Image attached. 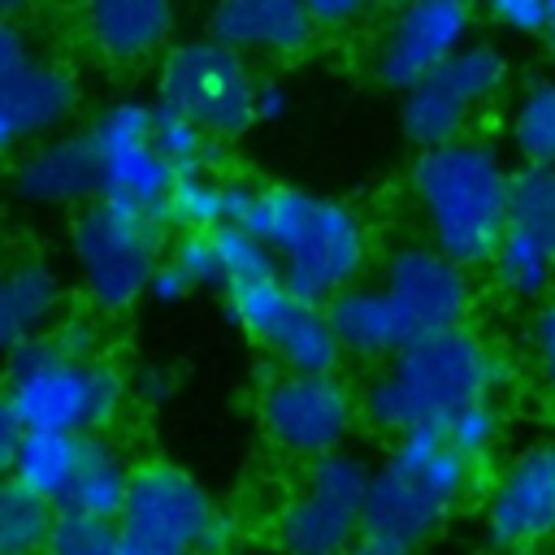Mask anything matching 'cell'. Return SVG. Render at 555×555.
<instances>
[{"label":"cell","instance_id":"cell-41","mask_svg":"<svg viewBox=\"0 0 555 555\" xmlns=\"http://www.w3.org/2000/svg\"><path fill=\"white\" fill-rule=\"evenodd\" d=\"M17 438H22V421H17V412H13V403H9V395L0 386V473H9V460L17 451Z\"/></svg>","mask_w":555,"mask_h":555},{"label":"cell","instance_id":"cell-7","mask_svg":"<svg viewBox=\"0 0 555 555\" xmlns=\"http://www.w3.org/2000/svg\"><path fill=\"white\" fill-rule=\"evenodd\" d=\"M256 74L243 52L212 35L173 43L156 69V100L204 126L217 143L243 139L256 126Z\"/></svg>","mask_w":555,"mask_h":555},{"label":"cell","instance_id":"cell-39","mask_svg":"<svg viewBox=\"0 0 555 555\" xmlns=\"http://www.w3.org/2000/svg\"><path fill=\"white\" fill-rule=\"evenodd\" d=\"M191 295V282L178 273V264L165 256L160 264H156V273H152V282H147V299H156V304H178V299H186Z\"/></svg>","mask_w":555,"mask_h":555},{"label":"cell","instance_id":"cell-1","mask_svg":"<svg viewBox=\"0 0 555 555\" xmlns=\"http://www.w3.org/2000/svg\"><path fill=\"white\" fill-rule=\"evenodd\" d=\"M507 382L503 356L468 325L416 334L395 347L360 382V425L395 438L416 425H438L473 399L494 395Z\"/></svg>","mask_w":555,"mask_h":555},{"label":"cell","instance_id":"cell-8","mask_svg":"<svg viewBox=\"0 0 555 555\" xmlns=\"http://www.w3.org/2000/svg\"><path fill=\"white\" fill-rule=\"evenodd\" d=\"M221 295H225L230 321L251 343H260L273 369H286V373H338L343 369V347L330 330L325 304L295 295L282 282V273L234 282Z\"/></svg>","mask_w":555,"mask_h":555},{"label":"cell","instance_id":"cell-3","mask_svg":"<svg viewBox=\"0 0 555 555\" xmlns=\"http://www.w3.org/2000/svg\"><path fill=\"white\" fill-rule=\"evenodd\" d=\"M243 225L264 238L282 282L312 304H325L364 273L369 230L360 212L334 195L308 186H260Z\"/></svg>","mask_w":555,"mask_h":555},{"label":"cell","instance_id":"cell-10","mask_svg":"<svg viewBox=\"0 0 555 555\" xmlns=\"http://www.w3.org/2000/svg\"><path fill=\"white\" fill-rule=\"evenodd\" d=\"M373 464L347 447L304 464L299 490L273 512V542L286 555H338L364 525Z\"/></svg>","mask_w":555,"mask_h":555},{"label":"cell","instance_id":"cell-40","mask_svg":"<svg viewBox=\"0 0 555 555\" xmlns=\"http://www.w3.org/2000/svg\"><path fill=\"white\" fill-rule=\"evenodd\" d=\"M338 555H416V546H408L399 538H386V533H373V529H360Z\"/></svg>","mask_w":555,"mask_h":555},{"label":"cell","instance_id":"cell-5","mask_svg":"<svg viewBox=\"0 0 555 555\" xmlns=\"http://www.w3.org/2000/svg\"><path fill=\"white\" fill-rule=\"evenodd\" d=\"M4 395L22 429L104 434L130 399V377L113 360L69 356L52 330H39L4 356Z\"/></svg>","mask_w":555,"mask_h":555},{"label":"cell","instance_id":"cell-34","mask_svg":"<svg viewBox=\"0 0 555 555\" xmlns=\"http://www.w3.org/2000/svg\"><path fill=\"white\" fill-rule=\"evenodd\" d=\"M486 17L503 30V35H520V39H542L546 26V0H481Z\"/></svg>","mask_w":555,"mask_h":555},{"label":"cell","instance_id":"cell-14","mask_svg":"<svg viewBox=\"0 0 555 555\" xmlns=\"http://www.w3.org/2000/svg\"><path fill=\"white\" fill-rule=\"evenodd\" d=\"M87 130H91L95 160H100V195L95 199L139 212V217L169 221L165 208H169L173 169L156 152V139H152V104L134 100V95L113 100Z\"/></svg>","mask_w":555,"mask_h":555},{"label":"cell","instance_id":"cell-46","mask_svg":"<svg viewBox=\"0 0 555 555\" xmlns=\"http://www.w3.org/2000/svg\"><path fill=\"white\" fill-rule=\"evenodd\" d=\"M35 0H0V17H22Z\"/></svg>","mask_w":555,"mask_h":555},{"label":"cell","instance_id":"cell-6","mask_svg":"<svg viewBox=\"0 0 555 555\" xmlns=\"http://www.w3.org/2000/svg\"><path fill=\"white\" fill-rule=\"evenodd\" d=\"M169 247V221L139 217L91 199L69 225V251L82 295L95 312H126L147 295V282Z\"/></svg>","mask_w":555,"mask_h":555},{"label":"cell","instance_id":"cell-2","mask_svg":"<svg viewBox=\"0 0 555 555\" xmlns=\"http://www.w3.org/2000/svg\"><path fill=\"white\" fill-rule=\"evenodd\" d=\"M408 186L421 208L425 234L438 251L468 269L490 260L507 217L512 186V165L494 143L455 134L447 143L416 147Z\"/></svg>","mask_w":555,"mask_h":555},{"label":"cell","instance_id":"cell-29","mask_svg":"<svg viewBox=\"0 0 555 555\" xmlns=\"http://www.w3.org/2000/svg\"><path fill=\"white\" fill-rule=\"evenodd\" d=\"M152 139H156V152L169 160L173 173L212 169V160H217V139L160 100H152Z\"/></svg>","mask_w":555,"mask_h":555},{"label":"cell","instance_id":"cell-44","mask_svg":"<svg viewBox=\"0 0 555 555\" xmlns=\"http://www.w3.org/2000/svg\"><path fill=\"white\" fill-rule=\"evenodd\" d=\"M230 555H286V551H282V546L269 538V542H247V546H234Z\"/></svg>","mask_w":555,"mask_h":555},{"label":"cell","instance_id":"cell-32","mask_svg":"<svg viewBox=\"0 0 555 555\" xmlns=\"http://www.w3.org/2000/svg\"><path fill=\"white\" fill-rule=\"evenodd\" d=\"M165 256L178 264V273L191 282V291H221V256L212 230H178V238L165 247Z\"/></svg>","mask_w":555,"mask_h":555},{"label":"cell","instance_id":"cell-31","mask_svg":"<svg viewBox=\"0 0 555 555\" xmlns=\"http://www.w3.org/2000/svg\"><path fill=\"white\" fill-rule=\"evenodd\" d=\"M117 538H121L117 520L87 516V512H74V507H56L48 542H43L39 555H113Z\"/></svg>","mask_w":555,"mask_h":555},{"label":"cell","instance_id":"cell-16","mask_svg":"<svg viewBox=\"0 0 555 555\" xmlns=\"http://www.w3.org/2000/svg\"><path fill=\"white\" fill-rule=\"evenodd\" d=\"M481 525L503 555H525L555 538V442H529L494 473Z\"/></svg>","mask_w":555,"mask_h":555},{"label":"cell","instance_id":"cell-28","mask_svg":"<svg viewBox=\"0 0 555 555\" xmlns=\"http://www.w3.org/2000/svg\"><path fill=\"white\" fill-rule=\"evenodd\" d=\"M169 225L178 230H217L225 225V178L212 169H182L169 186Z\"/></svg>","mask_w":555,"mask_h":555},{"label":"cell","instance_id":"cell-15","mask_svg":"<svg viewBox=\"0 0 555 555\" xmlns=\"http://www.w3.org/2000/svg\"><path fill=\"white\" fill-rule=\"evenodd\" d=\"M382 291H386L390 308L399 312V325H403L408 338L451 330V325H468L473 299H477L468 264L451 260L429 238L425 243H403L386 256Z\"/></svg>","mask_w":555,"mask_h":555},{"label":"cell","instance_id":"cell-22","mask_svg":"<svg viewBox=\"0 0 555 555\" xmlns=\"http://www.w3.org/2000/svg\"><path fill=\"white\" fill-rule=\"evenodd\" d=\"M325 317H330V330L343 347V360L382 364L395 347L408 343V334L399 325V312L390 308L382 282L377 286H369V282L343 286L338 295L325 299Z\"/></svg>","mask_w":555,"mask_h":555},{"label":"cell","instance_id":"cell-20","mask_svg":"<svg viewBox=\"0 0 555 555\" xmlns=\"http://www.w3.org/2000/svg\"><path fill=\"white\" fill-rule=\"evenodd\" d=\"M74 108H78V78L56 61L35 56L22 82L0 100V160L35 139L65 130Z\"/></svg>","mask_w":555,"mask_h":555},{"label":"cell","instance_id":"cell-27","mask_svg":"<svg viewBox=\"0 0 555 555\" xmlns=\"http://www.w3.org/2000/svg\"><path fill=\"white\" fill-rule=\"evenodd\" d=\"M56 503L0 473V555H39L52 529Z\"/></svg>","mask_w":555,"mask_h":555},{"label":"cell","instance_id":"cell-21","mask_svg":"<svg viewBox=\"0 0 555 555\" xmlns=\"http://www.w3.org/2000/svg\"><path fill=\"white\" fill-rule=\"evenodd\" d=\"M87 39L108 61H143L173 30V0H78Z\"/></svg>","mask_w":555,"mask_h":555},{"label":"cell","instance_id":"cell-26","mask_svg":"<svg viewBox=\"0 0 555 555\" xmlns=\"http://www.w3.org/2000/svg\"><path fill=\"white\" fill-rule=\"evenodd\" d=\"M507 143L520 165H551L555 169V74L533 78L507 108Z\"/></svg>","mask_w":555,"mask_h":555},{"label":"cell","instance_id":"cell-47","mask_svg":"<svg viewBox=\"0 0 555 555\" xmlns=\"http://www.w3.org/2000/svg\"><path fill=\"white\" fill-rule=\"evenodd\" d=\"M460 4H468V9H473V4H481V0H460Z\"/></svg>","mask_w":555,"mask_h":555},{"label":"cell","instance_id":"cell-45","mask_svg":"<svg viewBox=\"0 0 555 555\" xmlns=\"http://www.w3.org/2000/svg\"><path fill=\"white\" fill-rule=\"evenodd\" d=\"M542 43L555 56V0H546V26H542Z\"/></svg>","mask_w":555,"mask_h":555},{"label":"cell","instance_id":"cell-12","mask_svg":"<svg viewBox=\"0 0 555 555\" xmlns=\"http://www.w3.org/2000/svg\"><path fill=\"white\" fill-rule=\"evenodd\" d=\"M507 87V56L494 39H468L460 52H451L438 69H429L421 82H412L399 104V126L412 147L447 143L455 134H468V121L499 100Z\"/></svg>","mask_w":555,"mask_h":555},{"label":"cell","instance_id":"cell-25","mask_svg":"<svg viewBox=\"0 0 555 555\" xmlns=\"http://www.w3.org/2000/svg\"><path fill=\"white\" fill-rule=\"evenodd\" d=\"M78 447H82V434H69V429H22L17 451L9 460V477L61 507L78 464Z\"/></svg>","mask_w":555,"mask_h":555},{"label":"cell","instance_id":"cell-38","mask_svg":"<svg viewBox=\"0 0 555 555\" xmlns=\"http://www.w3.org/2000/svg\"><path fill=\"white\" fill-rule=\"evenodd\" d=\"M173 390H178V382H173V373L160 369V364H143V369L130 377V395H139L143 403H165Z\"/></svg>","mask_w":555,"mask_h":555},{"label":"cell","instance_id":"cell-13","mask_svg":"<svg viewBox=\"0 0 555 555\" xmlns=\"http://www.w3.org/2000/svg\"><path fill=\"white\" fill-rule=\"evenodd\" d=\"M494 286L516 304H538L555 291V169L516 165L507 217L486 260Z\"/></svg>","mask_w":555,"mask_h":555},{"label":"cell","instance_id":"cell-30","mask_svg":"<svg viewBox=\"0 0 555 555\" xmlns=\"http://www.w3.org/2000/svg\"><path fill=\"white\" fill-rule=\"evenodd\" d=\"M442 438H447L468 464L481 468V464L499 451V438H503V412H499L494 395L473 399V403H464L460 412H451V416L442 421Z\"/></svg>","mask_w":555,"mask_h":555},{"label":"cell","instance_id":"cell-43","mask_svg":"<svg viewBox=\"0 0 555 555\" xmlns=\"http://www.w3.org/2000/svg\"><path fill=\"white\" fill-rule=\"evenodd\" d=\"M113 555H191V551H178V546H165V542H152V538H139V533L121 529Z\"/></svg>","mask_w":555,"mask_h":555},{"label":"cell","instance_id":"cell-35","mask_svg":"<svg viewBox=\"0 0 555 555\" xmlns=\"http://www.w3.org/2000/svg\"><path fill=\"white\" fill-rule=\"evenodd\" d=\"M30 61H35V48H30L26 30L17 26V17H0V100L22 82Z\"/></svg>","mask_w":555,"mask_h":555},{"label":"cell","instance_id":"cell-19","mask_svg":"<svg viewBox=\"0 0 555 555\" xmlns=\"http://www.w3.org/2000/svg\"><path fill=\"white\" fill-rule=\"evenodd\" d=\"M208 35L243 56H295L317 39L304 0H217Z\"/></svg>","mask_w":555,"mask_h":555},{"label":"cell","instance_id":"cell-33","mask_svg":"<svg viewBox=\"0 0 555 555\" xmlns=\"http://www.w3.org/2000/svg\"><path fill=\"white\" fill-rule=\"evenodd\" d=\"M529 356H533L538 382L555 395V291L538 299V312L529 321Z\"/></svg>","mask_w":555,"mask_h":555},{"label":"cell","instance_id":"cell-9","mask_svg":"<svg viewBox=\"0 0 555 555\" xmlns=\"http://www.w3.org/2000/svg\"><path fill=\"white\" fill-rule=\"evenodd\" d=\"M117 525L191 555H230L238 546L234 520L212 503L199 477H191L182 464L169 460L134 464Z\"/></svg>","mask_w":555,"mask_h":555},{"label":"cell","instance_id":"cell-24","mask_svg":"<svg viewBox=\"0 0 555 555\" xmlns=\"http://www.w3.org/2000/svg\"><path fill=\"white\" fill-rule=\"evenodd\" d=\"M130 473H134V464H126L121 447L108 434H82L78 464H74V477H69V490H65L61 507L117 520L121 503H126V490H130Z\"/></svg>","mask_w":555,"mask_h":555},{"label":"cell","instance_id":"cell-48","mask_svg":"<svg viewBox=\"0 0 555 555\" xmlns=\"http://www.w3.org/2000/svg\"><path fill=\"white\" fill-rule=\"evenodd\" d=\"M481 555H486V551H481ZM490 555H503V551H494V546H490Z\"/></svg>","mask_w":555,"mask_h":555},{"label":"cell","instance_id":"cell-11","mask_svg":"<svg viewBox=\"0 0 555 555\" xmlns=\"http://www.w3.org/2000/svg\"><path fill=\"white\" fill-rule=\"evenodd\" d=\"M256 421L286 460H317L347 447L360 425L356 390L338 373H286L278 369L256 395Z\"/></svg>","mask_w":555,"mask_h":555},{"label":"cell","instance_id":"cell-36","mask_svg":"<svg viewBox=\"0 0 555 555\" xmlns=\"http://www.w3.org/2000/svg\"><path fill=\"white\" fill-rule=\"evenodd\" d=\"M304 4H308V13H312L317 30H343V26H356L360 17L377 13V9L390 4V0H304Z\"/></svg>","mask_w":555,"mask_h":555},{"label":"cell","instance_id":"cell-18","mask_svg":"<svg viewBox=\"0 0 555 555\" xmlns=\"http://www.w3.org/2000/svg\"><path fill=\"white\" fill-rule=\"evenodd\" d=\"M13 191L30 204H91L100 195L91 130H56L35 139L13 165Z\"/></svg>","mask_w":555,"mask_h":555},{"label":"cell","instance_id":"cell-37","mask_svg":"<svg viewBox=\"0 0 555 555\" xmlns=\"http://www.w3.org/2000/svg\"><path fill=\"white\" fill-rule=\"evenodd\" d=\"M48 330L56 334V343H61L69 356H95V347H100V325H95L91 317H82V312L61 317V321H52Z\"/></svg>","mask_w":555,"mask_h":555},{"label":"cell","instance_id":"cell-17","mask_svg":"<svg viewBox=\"0 0 555 555\" xmlns=\"http://www.w3.org/2000/svg\"><path fill=\"white\" fill-rule=\"evenodd\" d=\"M473 39V9L460 0H403L373 52V78L408 91Z\"/></svg>","mask_w":555,"mask_h":555},{"label":"cell","instance_id":"cell-23","mask_svg":"<svg viewBox=\"0 0 555 555\" xmlns=\"http://www.w3.org/2000/svg\"><path fill=\"white\" fill-rule=\"evenodd\" d=\"M61 304V278L39 256H17L0 264V356H9L22 338L52 325Z\"/></svg>","mask_w":555,"mask_h":555},{"label":"cell","instance_id":"cell-4","mask_svg":"<svg viewBox=\"0 0 555 555\" xmlns=\"http://www.w3.org/2000/svg\"><path fill=\"white\" fill-rule=\"evenodd\" d=\"M477 464H468L438 425H416L390 438L386 455L369 473L364 516L360 525L408 546L429 542L468 499L477 481Z\"/></svg>","mask_w":555,"mask_h":555},{"label":"cell","instance_id":"cell-42","mask_svg":"<svg viewBox=\"0 0 555 555\" xmlns=\"http://www.w3.org/2000/svg\"><path fill=\"white\" fill-rule=\"evenodd\" d=\"M286 104H291V95H286L282 82H273V78H260V82H256V121H273V117H282Z\"/></svg>","mask_w":555,"mask_h":555}]
</instances>
